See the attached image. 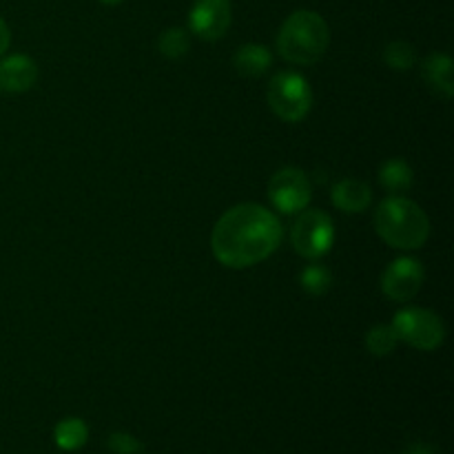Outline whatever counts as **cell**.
I'll return each mask as SVG.
<instances>
[{"instance_id":"obj_1","label":"cell","mask_w":454,"mask_h":454,"mask_svg":"<svg viewBox=\"0 0 454 454\" xmlns=\"http://www.w3.org/2000/svg\"><path fill=\"white\" fill-rule=\"evenodd\" d=\"M282 242L278 215L260 204H238L213 226L211 248L229 269H248L273 255Z\"/></svg>"},{"instance_id":"obj_2","label":"cell","mask_w":454,"mask_h":454,"mask_svg":"<svg viewBox=\"0 0 454 454\" xmlns=\"http://www.w3.org/2000/svg\"><path fill=\"white\" fill-rule=\"evenodd\" d=\"M331 43V29L317 12L291 13L278 34V51L291 65H315Z\"/></svg>"},{"instance_id":"obj_3","label":"cell","mask_w":454,"mask_h":454,"mask_svg":"<svg viewBox=\"0 0 454 454\" xmlns=\"http://www.w3.org/2000/svg\"><path fill=\"white\" fill-rule=\"evenodd\" d=\"M375 229L380 238L393 248H412L424 247L430 235V220L419 204L412 200L393 195L380 204L375 213Z\"/></svg>"},{"instance_id":"obj_4","label":"cell","mask_w":454,"mask_h":454,"mask_svg":"<svg viewBox=\"0 0 454 454\" xmlns=\"http://www.w3.org/2000/svg\"><path fill=\"white\" fill-rule=\"evenodd\" d=\"M269 106L284 122H301L313 106V91L309 80L295 71H282L273 75L269 84Z\"/></svg>"},{"instance_id":"obj_5","label":"cell","mask_w":454,"mask_h":454,"mask_svg":"<svg viewBox=\"0 0 454 454\" xmlns=\"http://www.w3.org/2000/svg\"><path fill=\"white\" fill-rule=\"evenodd\" d=\"M393 328L397 337L412 348L437 350L446 340V324L428 309H403L395 315Z\"/></svg>"},{"instance_id":"obj_6","label":"cell","mask_w":454,"mask_h":454,"mask_svg":"<svg viewBox=\"0 0 454 454\" xmlns=\"http://www.w3.org/2000/svg\"><path fill=\"white\" fill-rule=\"evenodd\" d=\"M335 242V224L324 211H301L291 231V244L306 260H319Z\"/></svg>"},{"instance_id":"obj_7","label":"cell","mask_w":454,"mask_h":454,"mask_svg":"<svg viewBox=\"0 0 454 454\" xmlns=\"http://www.w3.org/2000/svg\"><path fill=\"white\" fill-rule=\"evenodd\" d=\"M310 198H313V186L301 168L286 167L270 177L269 200L284 215L301 213L310 204Z\"/></svg>"},{"instance_id":"obj_8","label":"cell","mask_w":454,"mask_h":454,"mask_svg":"<svg viewBox=\"0 0 454 454\" xmlns=\"http://www.w3.org/2000/svg\"><path fill=\"white\" fill-rule=\"evenodd\" d=\"M426 270L415 257H397L381 275V291L393 301H408L424 286Z\"/></svg>"},{"instance_id":"obj_9","label":"cell","mask_w":454,"mask_h":454,"mask_svg":"<svg viewBox=\"0 0 454 454\" xmlns=\"http://www.w3.org/2000/svg\"><path fill=\"white\" fill-rule=\"evenodd\" d=\"M231 20H233L231 0H195L189 13V29L198 38L213 43L229 31Z\"/></svg>"},{"instance_id":"obj_10","label":"cell","mask_w":454,"mask_h":454,"mask_svg":"<svg viewBox=\"0 0 454 454\" xmlns=\"http://www.w3.org/2000/svg\"><path fill=\"white\" fill-rule=\"evenodd\" d=\"M38 80V65L34 58L16 53L0 62V89L7 93H25Z\"/></svg>"},{"instance_id":"obj_11","label":"cell","mask_w":454,"mask_h":454,"mask_svg":"<svg viewBox=\"0 0 454 454\" xmlns=\"http://www.w3.org/2000/svg\"><path fill=\"white\" fill-rule=\"evenodd\" d=\"M333 204L344 213H364L372 202V191L366 182L346 177L340 180L331 191Z\"/></svg>"},{"instance_id":"obj_12","label":"cell","mask_w":454,"mask_h":454,"mask_svg":"<svg viewBox=\"0 0 454 454\" xmlns=\"http://www.w3.org/2000/svg\"><path fill=\"white\" fill-rule=\"evenodd\" d=\"M421 75L428 84L430 91L442 96L443 100L452 98L454 80H452V58L446 53H430L421 65Z\"/></svg>"},{"instance_id":"obj_13","label":"cell","mask_w":454,"mask_h":454,"mask_svg":"<svg viewBox=\"0 0 454 454\" xmlns=\"http://www.w3.org/2000/svg\"><path fill=\"white\" fill-rule=\"evenodd\" d=\"M270 65H273V53L269 51V47L257 43L242 44L233 56L235 71L244 78H260L270 69Z\"/></svg>"},{"instance_id":"obj_14","label":"cell","mask_w":454,"mask_h":454,"mask_svg":"<svg viewBox=\"0 0 454 454\" xmlns=\"http://www.w3.org/2000/svg\"><path fill=\"white\" fill-rule=\"evenodd\" d=\"M415 182V173H412V167L406 162V160H388V162L381 164L380 168V184L384 186L388 193H403L408 191Z\"/></svg>"},{"instance_id":"obj_15","label":"cell","mask_w":454,"mask_h":454,"mask_svg":"<svg viewBox=\"0 0 454 454\" xmlns=\"http://www.w3.org/2000/svg\"><path fill=\"white\" fill-rule=\"evenodd\" d=\"M89 439V428L82 419L78 417H69V419H62L60 424L53 428V442L60 450L65 452H75L87 443Z\"/></svg>"},{"instance_id":"obj_16","label":"cell","mask_w":454,"mask_h":454,"mask_svg":"<svg viewBox=\"0 0 454 454\" xmlns=\"http://www.w3.org/2000/svg\"><path fill=\"white\" fill-rule=\"evenodd\" d=\"M158 49L164 58H168V60H180V58H184L191 49L189 31L182 29V27H168V29H164L162 34H160Z\"/></svg>"},{"instance_id":"obj_17","label":"cell","mask_w":454,"mask_h":454,"mask_svg":"<svg viewBox=\"0 0 454 454\" xmlns=\"http://www.w3.org/2000/svg\"><path fill=\"white\" fill-rule=\"evenodd\" d=\"M397 333H395L393 324H377L368 331L366 335V348L368 353L375 355V357H386V355L393 353L397 348Z\"/></svg>"},{"instance_id":"obj_18","label":"cell","mask_w":454,"mask_h":454,"mask_svg":"<svg viewBox=\"0 0 454 454\" xmlns=\"http://www.w3.org/2000/svg\"><path fill=\"white\" fill-rule=\"evenodd\" d=\"M300 284L304 288L306 295L310 297H322L331 291L333 286V273L326 266L309 264L300 275Z\"/></svg>"},{"instance_id":"obj_19","label":"cell","mask_w":454,"mask_h":454,"mask_svg":"<svg viewBox=\"0 0 454 454\" xmlns=\"http://www.w3.org/2000/svg\"><path fill=\"white\" fill-rule=\"evenodd\" d=\"M384 60H386V65H388L393 71L412 69V67H415V62H417L415 47H412V44H408V43H403V40H395V43H390L388 47H386Z\"/></svg>"},{"instance_id":"obj_20","label":"cell","mask_w":454,"mask_h":454,"mask_svg":"<svg viewBox=\"0 0 454 454\" xmlns=\"http://www.w3.org/2000/svg\"><path fill=\"white\" fill-rule=\"evenodd\" d=\"M106 446L114 454H145V443L133 437L131 433H124V430L111 433L106 439Z\"/></svg>"},{"instance_id":"obj_21","label":"cell","mask_w":454,"mask_h":454,"mask_svg":"<svg viewBox=\"0 0 454 454\" xmlns=\"http://www.w3.org/2000/svg\"><path fill=\"white\" fill-rule=\"evenodd\" d=\"M9 44H12V31H9V27H7V22H4V18L0 16V56H3V53L7 51Z\"/></svg>"},{"instance_id":"obj_22","label":"cell","mask_w":454,"mask_h":454,"mask_svg":"<svg viewBox=\"0 0 454 454\" xmlns=\"http://www.w3.org/2000/svg\"><path fill=\"white\" fill-rule=\"evenodd\" d=\"M403 454H437V450L433 446H428V443H412Z\"/></svg>"},{"instance_id":"obj_23","label":"cell","mask_w":454,"mask_h":454,"mask_svg":"<svg viewBox=\"0 0 454 454\" xmlns=\"http://www.w3.org/2000/svg\"><path fill=\"white\" fill-rule=\"evenodd\" d=\"M102 4H109V7H114V4H120L122 3V0H100Z\"/></svg>"}]
</instances>
